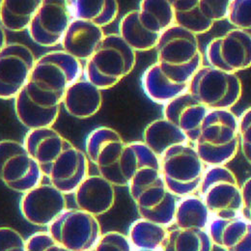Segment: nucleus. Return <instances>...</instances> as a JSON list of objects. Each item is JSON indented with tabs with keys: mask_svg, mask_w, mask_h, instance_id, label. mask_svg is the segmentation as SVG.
<instances>
[{
	"mask_svg": "<svg viewBox=\"0 0 251 251\" xmlns=\"http://www.w3.org/2000/svg\"><path fill=\"white\" fill-rule=\"evenodd\" d=\"M24 145L44 177L65 195L74 194L89 175V159L53 127L28 130Z\"/></svg>",
	"mask_w": 251,
	"mask_h": 251,
	"instance_id": "nucleus-1",
	"label": "nucleus"
},
{
	"mask_svg": "<svg viewBox=\"0 0 251 251\" xmlns=\"http://www.w3.org/2000/svg\"><path fill=\"white\" fill-rule=\"evenodd\" d=\"M81 62L64 50L37 58L25 90L32 100L47 107L61 106L68 88L83 77Z\"/></svg>",
	"mask_w": 251,
	"mask_h": 251,
	"instance_id": "nucleus-2",
	"label": "nucleus"
},
{
	"mask_svg": "<svg viewBox=\"0 0 251 251\" xmlns=\"http://www.w3.org/2000/svg\"><path fill=\"white\" fill-rule=\"evenodd\" d=\"M193 146L205 165L225 166L240 148L238 117L231 110H210Z\"/></svg>",
	"mask_w": 251,
	"mask_h": 251,
	"instance_id": "nucleus-3",
	"label": "nucleus"
},
{
	"mask_svg": "<svg viewBox=\"0 0 251 251\" xmlns=\"http://www.w3.org/2000/svg\"><path fill=\"white\" fill-rule=\"evenodd\" d=\"M155 50L159 67L177 82L189 84L203 66L198 36L176 25L161 34Z\"/></svg>",
	"mask_w": 251,
	"mask_h": 251,
	"instance_id": "nucleus-4",
	"label": "nucleus"
},
{
	"mask_svg": "<svg viewBox=\"0 0 251 251\" xmlns=\"http://www.w3.org/2000/svg\"><path fill=\"white\" fill-rule=\"evenodd\" d=\"M135 64L136 52L126 44L120 35L107 34L86 61L83 77L100 90H107L128 75Z\"/></svg>",
	"mask_w": 251,
	"mask_h": 251,
	"instance_id": "nucleus-5",
	"label": "nucleus"
},
{
	"mask_svg": "<svg viewBox=\"0 0 251 251\" xmlns=\"http://www.w3.org/2000/svg\"><path fill=\"white\" fill-rule=\"evenodd\" d=\"M127 188L141 219L166 227L174 223L178 201L166 187L161 172L138 174L131 179Z\"/></svg>",
	"mask_w": 251,
	"mask_h": 251,
	"instance_id": "nucleus-6",
	"label": "nucleus"
},
{
	"mask_svg": "<svg viewBox=\"0 0 251 251\" xmlns=\"http://www.w3.org/2000/svg\"><path fill=\"white\" fill-rule=\"evenodd\" d=\"M188 93L210 110H231L243 94L240 77L203 65L191 77Z\"/></svg>",
	"mask_w": 251,
	"mask_h": 251,
	"instance_id": "nucleus-7",
	"label": "nucleus"
},
{
	"mask_svg": "<svg viewBox=\"0 0 251 251\" xmlns=\"http://www.w3.org/2000/svg\"><path fill=\"white\" fill-rule=\"evenodd\" d=\"M159 159L162 179L176 197L198 191L207 168L191 143L171 147Z\"/></svg>",
	"mask_w": 251,
	"mask_h": 251,
	"instance_id": "nucleus-8",
	"label": "nucleus"
},
{
	"mask_svg": "<svg viewBox=\"0 0 251 251\" xmlns=\"http://www.w3.org/2000/svg\"><path fill=\"white\" fill-rule=\"evenodd\" d=\"M198 192L214 219L229 220L242 217V187L228 167L209 166Z\"/></svg>",
	"mask_w": 251,
	"mask_h": 251,
	"instance_id": "nucleus-9",
	"label": "nucleus"
},
{
	"mask_svg": "<svg viewBox=\"0 0 251 251\" xmlns=\"http://www.w3.org/2000/svg\"><path fill=\"white\" fill-rule=\"evenodd\" d=\"M126 142L118 131L108 126L94 128L86 137L85 154L103 177L114 187H127L124 173Z\"/></svg>",
	"mask_w": 251,
	"mask_h": 251,
	"instance_id": "nucleus-10",
	"label": "nucleus"
},
{
	"mask_svg": "<svg viewBox=\"0 0 251 251\" xmlns=\"http://www.w3.org/2000/svg\"><path fill=\"white\" fill-rule=\"evenodd\" d=\"M53 240L70 251H90L101 237L98 219L79 209H67L49 227Z\"/></svg>",
	"mask_w": 251,
	"mask_h": 251,
	"instance_id": "nucleus-11",
	"label": "nucleus"
},
{
	"mask_svg": "<svg viewBox=\"0 0 251 251\" xmlns=\"http://www.w3.org/2000/svg\"><path fill=\"white\" fill-rule=\"evenodd\" d=\"M43 178L38 163L24 143L0 141V180L7 188L24 194L42 184Z\"/></svg>",
	"mask_w": 251,
	"mask_h": 251,
	"instance_id": "nucleus-12",
	"label": "nucleus"
},
{
	"mask_svg": "<svg viewBox=\"0 0 251 251\" xmlns=\"http://www.w3.org/2000/svg\"><path fill=\"white\" fill-rule=\"evenodd\" d=\"M209 65L235 74L251 68V37L239 29H231L216 37L207 46Z\"/></svg>",
	"mask_w": 251,
	"mask_h": 251,
	"instance_id": "nucleus-13",
	"label": "nucleus"
},
{
	"mask_svg": "<svg viewBox=\"0 0 251 251\" xmlns=\"http://www.w3.org/2000/svg\"><path fill=\"white\" fill-rule=\"evenodd\" d=\"M37 58L20 43L7 44L0 51V99H15L27 84Z\"/></svg>",
	"mask_w": 251,
	"mask_h": 251,
	"instance_id": "nucleus-14",
	"label": "nucleus"
},
{
	"mask_svg": "<svg viewBox=\"0 0 251 251\" xmlns=\"http://www.w3.org/2000/svg\"><path fill=\"white\" fill-rule=\"evenodd\" d=\"M175 25L202 35L218 22L227 20L230 0H172Z\"/></svg>",
	"mask_w": 251,
	"mask_h": 251,
	"instance_id": "nucleus-15",
	"label": "nucleus"
},
{
	"mask_svg": "<svg viewBox=\"0 0 251 251\" xmlns=\"http://www.w3.org/2000/svg\"><path fill=\"white\" fill-rule=\"evenodd\" d=\"M72 21L67 1L42 0L27 31L38 46L52 48L61 45Z\"/></svg>",
	"mask_w": 251,
	"mask_h": 251,
	"instance_id": "nucleus-16",
	"label": "nucleus"
},
{
	"mask_svg": "<svg viewBox=\"0 0 251 251\" xmlns=\"http://www.w3.org/2000/svg\"><path fill=\"white\" fill-rule=\"evenodd\" d=\"M20 209L30 224L49 227L68 209L66 195L52 185L42 183L23 194Z\"/></svg>",
	"mask_w": 251,
	"mask_h": 251,
	"instance_id": "nucleus-17",
	"label": "nucleus"
},
{
	"mask_svg": "<svg viewBox=\"0 0 251 251\" xmlns=\"http://www.w3.org/2000/svg\"><path fill=\"white\" fill-rule=\"evenodd\" d=\"M77 209L99 217L109 212L115 203V187L100 175H88L74 193Z\"/></svg>",
	"mask_w": 251,
	"mask_h": 251,
	"instance_id": "nucleus-18",
	"label": "nucleus"
},
{
	"mask_svg": "<svg viewBox=\"0 0 251 251\" xmlns=\"http://www.w3.org/2000/svg\"><path fill=\"white\" fill-rule=\"evenodd\" d=\"M209 110L188 92L180 95L163 106V118L179 127L193 144Z\"/></svg>",
	"mask_w": 251,
	"mask_h": 251,
	"instance_id": "nucleus-19",
	"label": "nucleus"
},
{
	"mask_svg": "<svg viewBox=\"0 0 251 251\" xmlns=\"http://www.w3.org/2000/svg\"><path fill=\"white\" fill-rule=\"evenodd\" d=\"M208 232L214 245L225 251H251V222L244 217L214 219Z\"/></svg>",
	"mask_w": 251,
	"mask_h": 251,
	"instance_id": "nucleus-20",
	"label": "nucleus"
},
{
	"mask_svg": "<svg viewBox=\"0 0 251 251\" xmlns=\"http://www.w3.org/2000/svg\"><path fill=\"white\" fill-rule=\"evenodd\" d=\"M104 36L101 27L85 21L73 20L63 38V50L79 61H87Z\"/></svg>",
	"mask_w": 251,
	"mask_h": 251,
	"instance_id": "nucleus-21",
	"label": "nucleus"
},
{
	"mask_svg": "<svg viewBox=\"0 0 251 251\" xmlns=\"http://www.w3.org/2000/svg\"><path fill=\"white\" fill-rule=\"evenodd\" d=\"M62 104L66 111L75 118H90L101 107V90L82 77L68 88L63 98Z\"/></svg>",
	"mask_w": 251,
	"mask_h": 251,
	"instance_id": "nucleus-22",
	"label": "nucleus"
},
{
	"mask_svg": "<svg viewBox=\"0 0 251 251\" xmlns=\"http://www.w3.org/2000/svg\"><path fill=\"white\" fill-rule=\"evenodd\" d=\"M147 97L158 104H166L180 95L188 92V83H180L168 76L157 62L149 66L141 78Z\"/></svg>",
	"mask_w": 251,
	"mask_h": 251,
	"instance_id": "nucleus-23",
	"label": "nucleus"
},
{
	"mask_svg": "<svg viewBox=\"0 0 251 251\" xmlns=\"http://www.w3.org/2000/svg\"><path fill=\"white\" fill-rule=\"evenodd\" d=\"M15 100V111L19 121L29 128L37 129L44 127H52L55 124L61 106L47 107L34 101L31 97L24 88Z\"/></svg>",
	"mask_w": 251,
	"mask_h": 251,
	"instance_id": "nucleus-24",
	"label": "nucleus"
},
{
	"mask_svg": "<svg viewBox=\"0 0 251 251\" xmlns=\"http://www.w3.org/2000/svg\"><path fill=\"white\" fill-rule=\"evenodd\" d=\"M67 4L73 20L85 21L101 28L112 24L119 14L115 0H69Z\"/></svg>",
	"mask_w": 251,
	"mask_h": 251,
	"instance_id": "nucleus-25",
	"label": "nucleus"
},
{
	"mask_svg": "<svg viewBox=\"0 0 251 251\" xmlns=\"http://www.w3.org/2000/svg\"><path fill=\"white\" fill-rule=\"evenodd\" d=\"M143 142L159 158L171 147L190 143L179 127L164 118L154 120L145 127Z\"/></svg>",
	"mask_w": 251,
	"mask_h": 251,
	"instance_id": "nucleus-26",
	"label": "nucleus"
},
{
	"mask_svg": "<svg viewBox=\"0 0 251 251\" xmlns=\"http://www.w3.org/2000/svg\"><path fill=\"white\" fill-rule=\"evenodd\" d=\"M42 0H2L0 25L4 30H27Z\"/></svg>",
	"mask_w": 251,
	"mask_h": 251,
	"instance_id": "nucleus-27",
	"label": "nucleus"
},
{
	"mask_svg": "<svg viewBox=\"0 0 251 251\" xmlns=\"http://www.w3.org/2000/svg\"><path fill=\"white\" fill-rule=\"evenodd\" d=\"M168 231L164 225L140 218L129 226L127 238L133 250L160 251L167 238Z\"/></svg>",
	"mask_w": 251,
	"mask_h": 251,
	"instance_id": "nucleus-28",
	"label": "nucleus"
},
{
	"mask_svg": "<svg viewBox=\"0 0 251 251\" xmlns=\"http://www.w3.org/2000/svg\"><path fill=\"white\" fill-rule=\"evenodd\" d=\"M211 214L199 195H188L177 203L174 224L180 229L207 230L211 223Z\"/></svg>",
	"mask_w": 251,
	"mask_h": 251,
	"instance_id": "nucleus-29",
	"label": "nucleus"
},
{
	"mask_svg": "<svg viewBox=\"0 0 251 251\" xmlns=\"http://www.w3.org/2000/svg\"><path fill=\"white\" fill-rule=\"evenodd\" d=\"M123 166L126 178L129 184L131 179L138 174L160 171V159L143 141L126 142Z\"/></svg>",
	"mask_w": 251,
	"mask_h": 251,
	"instance_id": "nucleus-30",
	"label": "nucleus"
},
{
	"mask_svg": "<svg viewBox=\"0 0 251 251\" xmlns=\"http://www.w3.org/2000/svg\"><path fill=\"white\" fill-rule=\"evenodd\" d=\"M214 243L207 230L174 228L168 231L160 251H213Z\"/></svg>",
	"mask_w": 251,
	"mask_h": 251,
	"instance_id": "nucleus-31",
	"label": "nucleus"
},
{
	"mask_svg": "<svg viewBox=\"0 0 251 251\" xmlns=\"http://www.w3.org/2000/svg\"><path fill=\"white\" fill-rule=\"evenodd\" d=\"M119 35L135 52L155 50L159 40L158 37L145 30L141 25L136 10L127 12L121 19L119 24Z\"/></svg>",
	"mask_w": 251,
	"mask_h": 251,
	"instance_id": "nucleus-32",
	"label": "nucleus"
},
{
	"mask_svg": "<svg viewBox=\"0 0 251 251\" xmlns=\"http://www.w3.org/2000/svg\"><path fill=\"white\" fill-rule=\"evenodd\" d=\"M227 20L234 28L251 37V0H230Z\"/></svg>",
	"mask_w": 251,
	"mask_h": 251,
	"instance_id": "nucleus-33",
	"label": "nucleus"
},
{
	"mask_svg": "<svg viewBox=\"0 0 251 251\" xmlns=\"http://www.w3.org/2000/svg\"><path fill=\"white\" fill-rule=\"evenodd\" d=\"M133 248L124 234L117 231L103 233L90 251H133Z\"/></svg>",
	"mask_w": 251,
	"mask_h": 251,
	"instance_id": "nucleus-34",
	"label": "nucleus"
},
{
	"mask_svg": "<svg viewBox=\"0 0 251 251\" xmlns=\"http://www.w3.org/2000/svg\"><path fill=\"white\" fill-rule=\"evenodd\" d=\"M26 251H70L57 244L48 231H39L26 240Z\"/></svg>",
	"mask_w": 251,
	"mask_h": 251,
	"instance_id": "nucleus-35",
	"label": "nucleus"
},
{
	"mask_svg": "<svg viewBox=\"0 0 251 251\" xmlns=\"http://www.w3.org/2000/svg\"><path fill=\"white\" fill-rule=\"evenodd\" d=\"M0 251H26V240L11 227H0Z\"/></svg>",
	"mask_w": 251,
	"mask_h": 251,
	"instance_id": "nucleus-36",
	"label": "nucleus"
},
{
	"mask_svg": "<svg viewBox=\"0 0 251 251\" xmlns=\"http://www.w3.org/2000/svg\"><path fill=\"white\" fill-rule=\"evenodd\" d=\"M240 146L246 159L251 164V106L238 118Z\"/></svg>",
	"mask_w": 251,
	"mask_h": 251,
	"instance_id": "nucleus-37",
	"label": "nucleus"
},
{
	"mask_svg": "<svg viewBox=\"0 0 251 251\" xmlns=\"http://www.w3.org/2000/svg\"><path fill=\"white\" fill-rule=\"evenodd\" d=\"M243 195V212L242 217L251 222V177L242 186Z\"/></svg>",
	"mask_w": 251,
	"mask_h": 251,
	"instance_id": "nucleus-38",
	"label": "nucleus"
},
{
	"mask_svg": "<svg viewBox=\"0 0 251 251\" xmlns=\"http://www.w3.org/2000/svg\"><path fill=\"white\" fill-rule=\"evenodd\" d=\"M7 45V40H6V33L4 28L0 25V51L4 49V47Z\"/></svg>",
	"mask_w": 251,
	"mask_h": 251,
	"instance_id": "nucleus-39",
	"label": "nucleus"
},
{
	"mask_svg": "<svg viewBox=\"0 0 251 251\" xmlns=\"http://www.w3.org/2000/svg\"><path fill=\"white\" fill-rule=\"evenodd\" d=\"M1 6H2V0H0V12H1Z\"/></svg>",
	"mask_w": 251,
	"mask_h": 251,
	"instance_id": "nucleus-40",
	"label": "nucleus"
},
{
	"mask_svg": "<svg viewBox=\"0 0 251 251\" xmlns=\"http://www.w3.org/2000/svg\"><path fill=\"white\" fill-rule=\"evenodd\" d=\"M133 251H138V250H134Z\"/></svg>",
	"mask_w": 251,
	"mask_h": 251,
	"instance_id": "nucleus-41",
	"label": "nucleus"
}]
</instances>
